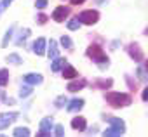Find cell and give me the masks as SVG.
<instances>
[{"label": "cell", "instance_id": "6da1fadb", "mask_svg": "<svg viewBox=\"0 0 148 137\" xmlns=\"http://www.w3.org/2000/svg\"><path fill=\"white\" fill-rule=\"evenodd\" d=\"M103 120H106L112 127L110 128H106L105 132H103V135L105 137H115V135H124L125 134V123L120 120V118H113V116H103Z\"/></svg>", "mask_w": 148, "mask_h": 137}, {"label": "cell", "instance_id": "7a4b0ae2", "mask_svg": "<svg viewBox=\"0 0 148 137\" xmlns=\"http://www.w3.org/2000/svg\"><path fill=\"white\" fill-rule=\"evenodd\" d=\"M87 56L94 62H98V66L101 68V70H105V68L108 66V59H106V56H105V52H103V49L99 45H91L87 49Z\"/></svg>", "mask_w": 148, "mask_h": 137}, {"label": "cell", "instance_id": "3957f363", "mask_svg": "<svg viewBox=\"0 0 148 137\" xmlns=\"http://www.w3.org/2000/svg\"><path fill=\"white\" fill-rule=\"evenodd\" d=\"M112 106H115V108H122V106H129L131 104V96L129 94H122V92H110V94H106V97H105Z\"/></svg>", "mask_w": 148, "mask_h": 137}, {"label": "cell", "instance_id": "277c9868", "mask_svg": "<svg viewBox=\"0 0 148 137\" xmlns=\"http://www.w3.org/2000/svg\"><path fill=\"white\" fill-rule=\"evenodd\" d=\"M77 19H79L82 24H94V23H98L99 14H98V11L89 9V11H82V12L77 16Z\"/></svg>", "mask_w": 148, "mask_h": 137}, {"label": "cell", "instance_id": "5b68a950", "mask_svg": "<svg viewBox=\"0 0 148 137\" xmlns=\"http://www.w3.org/2000/svg\"><path fill=\"white\" fill-rule=\"evenodd\" d=\"M38 127H40V130H38V137H47V135H51V132H52V127H54V120H52V116H45V118H42L40 120V123H38Z\"/></svg>", "mask_w": 148, "mask_h": 137}, {"label": "cell", "instance_id": "8992f818", "mask_svg": "<svg viewBox=\"0 0 148 137\" xmlns=\"http://www.w3.org/2000/svg\"><path fill=\"white\" fill-rule=\"evenodd\" d=\"M127 52H129V56H131L136 62H141V61L145 59V54H143V50H141V47H139L138 43H131V45L127 47Z\"/></svg>", "mask_w": 148, "mask_h": 137}, {"label": "cell", "instance_id": "52a82bcc", "mask_svg": "<svg viewBox=\"0 0 148 137\" xmlns=\"http://www.w3.org/2000/svg\"><path fill=\"white\" fill-rule=\"evenodd\" d=\"M16 118H18V113H0V130L7 128Z\"/></svg>", "mask_w": 148, "mask_h": 137}, {"label": "cell", "instance_id": "ba28073f", "mask_svg": "<svg viewBox=\"0 0 148 137\" xmlns=\"http://www.w3.org/2000/svg\"><path fill=\"white\" fill-rule=\"evenodd\" d=\"M68 14H70V9L64 7V5H61V7H56V9H54L52 19H54L56 23H61V21H64V18H66Z\"/></svg>", "mask_w": 148, "mask_h": 137}, {"label": "cell", "instance_id": "9c48e42d", "mask_svg": "<svg viewBox=\"0 0 148 137\" xmlns=\"http://www.w3.org/2000/svg\"><path fill=\"white\" fill-rule=\"evenodd\" d=\"M68 101V99H66ZM84 108V99H70L68 104H66V111L73 113V111H79Z\"/></svg>", "mask_w": 148, "mask_h": 137}, {"label": "cell", "instance_id": "30bf717a", "mask_svg": "<svg viewBox=\"0 0 148 137\" xmlns=\"http://www.w3.org/2000/svg\"><path fill=\"white\" fill-rule=\"evenodd\" d=\"M71 128H75V130H79V132L86 130V128H87L86 118H84V116H75V118L71 120Z\"/></svg>", "mask_w": 148, "mask_h": 137}, {"label": "cell", "instance_id": "8fae6325", "mask_svg": "<svg viewBox=\"0 0 148 137\" xmlns=\"http://www.w3.org/2000/svg\"><path fill=\"white\" fill-rule=\"evenodd\" d=\"M45 43H47L45 38H42V37L37 38V40L33 42V52H35L37 56H44V54H45Z\"/></svg>", "mask_w": 148, "mask_h": 137}, {"label": "cell", "instance_id": "7c38bea8", "mask_svg": "<svg viewBox=\"0 0 148 137\" xmlns=\"http://www.w3.org/2000/svg\"><path fill=\"white\" fill-rule=\"evenodd\" d=\"M42 75H38V73H28V75H25L23 77V82L25 83H28V85H37V83H42Z\"/></svg>", "mask_w": 148, "mask_h": 137}, {"label": "cell", "instance_id": "4fadbf2b", "mask_svg": "<svg viewBox=\"0 0 148 137\" xmlns=\"http://www.w3.org/2000/svg\"><path fill=\"white\" fill-rule=\"evenodd\" d=\"M61 70H63V73H61V75H63L66 80H71V78H75V77H77V70H75L73 66H70V64H64Z\"/></svg>", "mask_w": 148, "mask_h": 137}, {"label": "cell", "instance_id": "5bb4252c", "mask_svg": "<svg viewBox=\"0 0 148 137\" xmlns=\"http://www.w3.org/2000/svg\"><path fill=\"white\" fill-rule=\"evenodd\" d=\"M30 33H32V31H30L28 28H25V30H21V33L18 35V38H16V42H14V43H16L18 47H23V43H25V42H26V38L30 37Z\"/></svg>", "mask_w": 148, "mask_h": 137}, {"label": "cell", "instance_id": "9a60e30c", "mask_svg": "<svg viewBox=\"0 0 148 137\" xmlns=\"http://www.w3.org/2000/svg\"><path fill=\"white\" fill-rule=\"evenodd\" d=\"M64 64H66V61H64L63 57H54V62L51 64V70L58 73V71H61V68H63Z\"/></svg>", "mask_w": 148, "mask_h": 137}, {"label": "cell", "instance_id": "2e32d148", "mask_svg": "<svg viewBox=\"0 0 148 137\" xmlns=\"http://www.w3.org/2000/svg\"><path fill=\"white\" fill-rule=\"evenodd\" d=\"M84 87H86V80L70 82V83H68V90H70V92H77V90H80V89H84Z\"/></svg>", "mask_w": 148, "mask_h": 137}, {"label": "cell", "instance_id": "e0dca14e", "mask_svg": "<svg viewBox=\"0 0 148 137\" xmlns=\"http://www.w3.org/2000/svg\"><path fill=\"white\" fill-rule=\"evenodd\" d=\"M12 33H14V24L5 31V35H4V38H2V45H0L2 49H5V47L9 45V42H11V38H12Z\"/></svg>", "mask_w": 148, "mask_h": 137}, {"label": "cell", "instance_id": "ac0fdd59", "mask_svg": "<svg viewBox=\"0 0 148 137\" xmlns=\"http://www.w3.org/2000/svg\"><path fill=\"white\" fill-rule=\"evenodd\" d=\"M47 56H49V59H54V57H58V43H56L54 40H51V43H49Z\"/></svg>", "mask_w": 148, "mask_h": 137}, {"label": "cell", "instance_id": "d6986e66", "mask_svg": "<svg viewBox=\"0 0 148 137\" xmlns=\"http://www.w3.org/2000/svg\"><path fill=\"white\" fill-rule=\"evenodd\" d=\"M136 77H138L143 83H146V82H148V77H146V68H145V66H139V68H138Z\"/></svg>", "mask_w": 148, "mask_h": 137}, {"label": "cell", "instance_id": "ffe728a7", "mask_svg": "<svg viewBox=\"0 0 148 137\" xmlns=\"http://www.w3.org/2000/svg\"><path fill=\"white\" fill-rule=\"evenodd\" d=\"M80 24H82V23H80V21H79L77 18H73V19H70V21L66 23L68 30H71V31H75V30H79V28H80Z\"/></svg>", "mask_w": 148, "mask_h": 137}, {"label": "cell", "instance_id": "44dd1931", "mask_svg": "<svg viewBox=\"0 0 148 137\" xmlns=\"http://www.w3.org/2000/svg\"><path fill=\"white\" fill-rule=\"evenodd\" d=\"M5 59H7V62H11V64H23V59H21L18 54H14V52H12V54H9Z\"/></svg>", "mask_w": 148, "mask_h": 137}, {"label": "cell", "instance_id": "7402d4cb", "mask_svg": "<svg viewBox=\"0 0 148 137\" xmlns=\"http://www.w3.org/2000/svg\"><path fill=\"white\" fill-rule=\"evenodd\" d=\"M32 92H33V87L26 83L25 87H21V89H19V97H23V99H25V97H28Z\"/></svg>", "mask_w": 148, "mask_h": 137}, {"label": "cell", "instance_id": "603a6c76", "mask_svg": "<svg viewBox=\"0 0 148 137\" xmlns=\"http://www.w3.org/2000/svg\"><path fill=\"white\" fill-rule=\"evenodd\" d=\"M9 82V71L7 70H0V87H5Z\"/></svg>", "mask_w": 148, "mask_h": 137}, {"label": "cell", "instance_id": "cb8c5ba5", "mask_svg": "<svg viewBox=\"0 0 148 137\" xmlns=\"http://www.w3.org/2000/svg\"><path fill=\"white\" fill-rule=\"evenodd\" d=\"M14 135L16 137H21V135L23 137H28L30 135V130L26 127H18V128H14Z\"/></svg>", "mask_w": 148, "mask_h": 137}, {"label": "cell", "instance_id": "d4e9b609", "mask_svg": "<svg viewBox=\"0 0 148 137\" xmlns=\"http://www.w3.org/2000/svg\"><path fill=\"white\" fill-rule=\"evenodd\" d=\"M59 42H61V45H63L64 49H71V47H73V42H71V38H70V37H66V35H63Z\"/></svg>", "mask_w": 148, "mask_h": 137}, {"label": "cell", "instance_id": "484cf974", "mask_svg": "<svg viewBox=\"0 0 148 137\" xmlns=\"http://www.w3.org/2000/svg\"><path fill=\"white\" fill-rule=\"evenodd\" d=\"M96 85H101V89H108L112 85V80H96Z\"/></svg>", "mask_w": 148, "mask_h": 137}, {"label": "cell", "instance_id": "4316f807", "mask_svg": "<svg viewBox=\"0 0 148 137\" xmlns=\"http://www.w3.org/2000/svg\"><path fill=\"white\" fill-rule=\"evenodd\" d=\"M54 134H56L58 137H63V135H64V128H63V125H56V127H54Z\"/></svg>", "mask_w": 148, "mask_h": 137}, {"label": "cell", "instance_id": "83f0119b", "mask_svg": "<svg viewBox=\"0 0 148 137\" xmlns=\"http://www.w3.org/2000/svg\"><path fill=\"white\" fill-rule=\"evenodd\" d=\"M64 102H66V97H64V96H59V97L56 99V102H54V104H56L58 108H61V106H63Z\"/></svg>", "mask_w": 148, "mask_h": 137}, {"label": "cell", "instance_id": "f1b7e54d", "mask_svg": "<svg viewBox=\"0 0 148 137\" xmlns=\"http://www.w3.org/2000/svg\"><path fill=\"white\" fill-rule=\"evenodd\" d=\"M35 7H37V9H45V7H47V0H37Z\"/></svg>", "mask_w": 148, "mask_h": 137}, {"label": "cell", "instance_id": "f546056e", "mask_svg": "<svg viewBox=\"0 0 148 137\" xmlns=\"http://www.w3.org/2000/svg\"><path fill=\"white\" fill-rule=\"evenodd\" d=\"M37 21H38V24H44V23L47 21V16H45V14H38V16H37Z\"/></svg>", "mask_w": 148, "mask_h": 137}, {"label": "cell", "instance_id": "4dcf8cb0", "mask_svg": "<svg viewBox=\"0 0 148 137\" xmlns=\"http://www.w3.org/2000/svg\"><path fill=\"white\" fill-rule=\"evenodd\" d=\"M11 2H12V0H2V2H0V5H2V9H7V7L11 5Z\"/></svg>", "mask_w": 148, "mask_h": 137}, {"label": "cell", "instance_id": "1f68e13d", "mask_svg": "<svg viewBox=\"0 0 148 137\" xmlns=\"http://www.w3.org/2000/svg\"><path fill=\"white\" fill-rule=\"evenodd\" d=\"M141 97H143V101H146V99H148V89H145V90H143Z\"/></svg>", "mask_w": 148, "mask_h": 137}, {"label": "cell", "instance_id": "d6a6232c", "mask_svg": "<svg viewBox=\"0 0 148 137\" xmlns=\"http://www.w3.org/2000/svg\"><path fill=\"white\" fill-rule=\"evenodd\" d=\"M84 2H86V0H71L73 5H80V4H84Z\"/></svg>", "mask_w": 148, "mask_h": 137}, {"label": "cell", "instance_id": "836d02e7", "mask_svg": "<svg viewBox=\"0 0 148 137\" xmlns=\"http://www.w3.org/2000/svg\"><path fill=\"white\" fill-rule=\"evenodd\" d=\"M0 99H2V101H4V102H5V101H7V97H5V94H4V92H2V90H0Z\"/></svg>", "mask_w": 148, "mask_h": 137}, {"label": "cell", "instance_id": "e575fe53", "mask_svg": "<svg viewBox=\"0 0 148 137\" xmlns=\"http://www.w3.org/2000/svg\"><path fill=\"white\" fill-rule=\"evenodd\" d=\"M96 2H98V4H99V5H105V4H106V2H108V0H96Z\"/></svg>", "mask_w": 148, "mask_h": 137}, {"label": "cell", "instance_id": "d590c367", "mask_svg": "<svg viewBox=\"0 0 148 137\" xmlns=\"http://www.w3.org/2000/svg\"><path fill=\"white\" fill-rule=\"evenodd\" d=\"M2 11H4V9H2V5H0V12H2Z\"/></svg>", "mask_w": 148, "mask_h": 137}]
</instances>
